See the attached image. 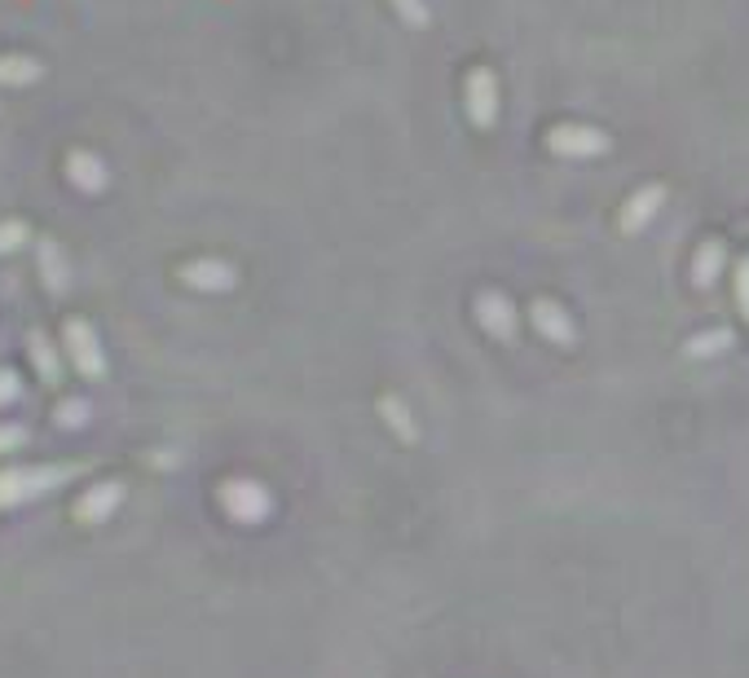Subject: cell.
Returning a JSON list of instances; mask_svg holds the SVG:
<instances>
[{
    "instance_id": "obj_4",
    "label": "cell",
    "mask_w": 749,
    "mask_h": 678,
    "mask_svg": "<svg viewBox=\"0 0 749 678\" xmlns=\"http://www.w3.org/2000/svg\"><path fill=\"white\" fill-rule=\"evenodd\" d=\"M120 506H124V485L120 480H102V485L79 489V498L71 502V520L79 529H98V525H107L120 512Z\"/></svg>"
},
{
    "instance_id": "obj_1",
    "label": "cell",
    "mask_w": 749,
    "mask_h": 678,
    "mask_svg": "<svg viewBox=\"0 0 749 678\" xmlns=\"http://www.w3.org/2000/svg\"><path fill=\"white\" fill-rule=\"evenodd\" d=\"M79 472V463H23V467H0V512H18L53 489H66Z\"/></svg>"
},
{
    "instance_id": "obj_14",
    "label": "cell",
    "mask_w": 749,
    "mask_h": 678,
    "mask_svg": "<svg viewBox=\"0 0 749 678\" xmlns=\"http://www.w3.org/2000/svg\"><path fill=\"white\" fill-rule=\"evenodd\" d=\"M727 269V247L719 238H706L697 251H692V287L697 291H710Z\"/></svg>"
},
{
    "instance_id": "obj_10",
    "label": "cell",
    "mask_w": 749,
    "mask_h": 678,
    "mask_svg": "<svg viewBox=\"0 0 749 678\" xmlns=\"http://www.w3.org/2000/svg\"><path fill=\"white\" fill-rule=\"evenodd\" d=\"M62 357H66V353L53 344L45 330H32V335H27V362H32V371H36V379H40L45 388H58V384H62V375H66V362H62Z\"/></svg>"
},
{
    "instance_id": "obj_15",
    "label": "cell",
    "mask_w": 749,
    "mask_h": 678,
    "mask_svg": "<svg viewBox=\"0 0 749 678\" xmlns=\"http://www.w3.org/2000/svg\"><path fill=\"white\" fill-rule=\"evenodd\" d=\"M89 418H93L89 397H62V401L53 405V428H62V432H79V428H89Z\"/></svg>"
},
{
    "instance_id": "obj_16",
    "label": "cell",
    "mask_w": 749,
    "mask_h": 678,
    "mask_svg": "<svg viewBox=\"0 0 749 678\" xmlns=\"http://www.w3.org/2000/svg\"><path fill=\"white\" fill-rule=\"evenodd\" d=\"M732 344H736V335H732L727 326H714V330L692 335L688 344H684V353H688V357H719V353H727Z\"/></svg>"
},
{
    "instance_id": "obj_18",
    "label": "cell",
    "mask_w": 749,
    "mask_h": 678,
    "mask_svg": "<svg viewBox=\"0 0 749 678\" xmlns=\"http://www.w3.org/2000/svg\"><path fill=\"white\" fill-rule=\"evenodd\" d=\"M379 414H384V423H388V428L405 441V445H414V441H420V428H414V423H410V410L397 401V397H379Z\"/></svg>"
},
{
    "instance_id": "obj_6",
    "label": "cell",
    "mask_w": 749,
    "mask_h": 678,
    "mask_svg": "<svg viewBox=\"0 0 749 678\" xmlns=\"http://www.w3.org/2000/svg\"><path fill=\"white\" fill-rule=\"evenodd\" d=\"M547 146L560 159H596V154L609 150V137L600 128H591V124H555L547 133Z\"/></svg>"
},
{
    "instance_id": "obj_8",
    "label": "cell",
    "mask_w": 749,
    "mask_h": 678,
    "mask_svg": "<svg viewBox=\"0 0 749 678\" xmlns=\"http://www.w3.org/2000/svg\"><path fill=\"white\" fill-rule=\"evenodd\" d=\"M529 317H534V330L547 339V344H555V349H573V344H577V326H573V317L564 313V304H555V300H534V304H529Z\"/></svg>"
},
{
    "instance_id": "obj_9",
    "label": "cell",
    "mask_w": 749,
    "mask_h": 678,
    "mask_svg": "<svg viewBox=\"0 0 749 678\" xmlns=\"http://www.w3.org/2000/svg\"><path fill=\"white\" fill-rule=\"evenodd\" d=\"M36 274L45 282L49 296H66L71 291V261L58 247V238H36Z\"/></svg>"
},
{
    "instance_id": "obj_3",
    "label": "cell",
    "mask_w": 749,
    "mask_h": 678,
    "mask_svg": "<svg viewBox=\"0 0 749 678\" xmlns=\"http://www.w3.org/2000/svg\"><path fill=\"white\" fill-rule=\"evenodd\" d=\"M216 502H221V512L234 525H261L274 512V493L261 480H252V476H229V480H221Z\"/></svg>"
},
{
    "instance_id": "obj_21",
    "label": "cell",
    "mask_w": 749,
    "mask_h": 678,
    "mask_svg": "<svg viewBox=\"0 0 749 678\" xmlns=\"http://www.w3.org/2000/svg\"><path fill=\"white\" fill-rule=\"evenodd\" d=\"M392 10L410 23V27H424L433 14H428V0H392Z\"/></svg>"
},
{
    "instance_id": "obj_5",
    "label": "cell",
    "mask_w": 749,
    "mask_h": 678,
    "mask_svg": "<svg viewBox=\"0 0 749 678\" xmlns=\"http://www.w3.org/2000/svg\"><path fill=\"white\" fill-rule=\"evenodd\" d=\"M472 313H476L480 330L494 335V339H503V344H512V339L521 335V313H516V304L503 291H480Z\"/></svg>"
},
{
    "instance_id": "obj_7",
    "label": "cell",
    "mask_w": 749,
    "mask_h": 678,
    "mask_svg": "<svg viewBox=\"0 0 749 678\" xmlns=\"http://www.w3.org/2000/svg\"><path fill=\"white\" fill-rule=\"evenodd\" d=\"M463 111H467V120L476 128H489L498 120V79H494V71L476 66L467 75V84H463Z\"/></svg>"
},
{
    "instance_id": "obj_12",
    "label": "cell",
    "mask_w": 749,
    "mask_h": 678,
    "mask_svg": "<svg viewBox=\"0 0 749 678\" xmlns=\"http://www.w3.org/2000/svg\"><path fill=\"white\" fill-rule=\"evenodd\" d=\"M182 282H186L190 291H229V287L238 282V274H234V265L203 256V261L182 265Z\"/></svg>"
},
{
    "instance_id": "obj_22",
    "label": "cell",
    "mask_w": 749,
    "mask_h": 678,
    "mask_svg": "<svg viewBox=\"0 0 749 678\" xmlns=\"http://www.w3.org/2000/svg\"><path fill=\"white\" fill-rule=\"evenodd\" d=\"M18 397H23V379H18V371L0 366V410H10Z\"/></svg>"
},
{
    "instance_id": "obj_2",
    "label": "cell",
    "mask_w": 749,
    "mask_h": 678,
    "mask_svg": "<svg viewBox=\"0 0 749 678\" xmlns=\"http://www.w3.org/2000/svg\"><path fill=\"white\" fill-rule=\"evenodd\" d=\"M62 353H66L71 371H75L79 379H89V384L107 379V371H111V366H107L102 339H98L93 322H85V317H66V326H62Z\"/></svg>"
},
{
    "instance_id": "obj_11",
    "label": "cell",
    "mask_w": 749,
    "mask_h": 678,
    "mask_svg": "<svg viewBox=\"0 0 749 678\" xmlns=\"http://www.w3.org/2000/svg\"><path fill=\"white\" fill-rule=\"evenodd\" d=\"M66 181L75 190H85V194H102L111 186V173H107V163L93 150H71L66 154Z\"/></svg>"
},
{
    "instance_id": "obj_23",
    "label": "cell",
    "mask_w": 749,
    "mask_h": 678,
    "mask_svg": "<svg viewBox=\"0 0 749 678\" xmlns=\"http://www.w3.org/2000/svg\"><path fill=\"white\" fill-rule=\"evenodd\" d=\"M732 287H736V304H740V313H745V322H749V256H740V261H736V278H732Z\"/></svg>"
},
{
    "instance_id": "obj_13",
    "label": "cell",
    "mask_w": 749,
    "mask_h": 678,
    "mask_svg": "<svg viewBox=\"0 0 749 678\" xmlns=\"http://www.w3.org/2000/svg\"><path fill=\"white\" fill-rule=\"evenodd\" d=\"M661 203H665V186H657V181H652V186H639V190L622 203V216H617L622 229H626V234H639V229L661 212Z\"/></svg>"
},
{
    "instance_id": "obj_20",
    "label": "cell",
    "mask_w": 749,
    "mask_h": 678,
    "mask_svg": "<svg viewBox=\"0 0 749 678\" xmlns=\"http://www.w3.org/2000/svg\"><path fill=\"white\" fill-rule=\"evenodd\" d=\"M32 242V225L27 221H0V256H14Z\"/></svg>"
},
{
    "instance_id": "obj_19",
    "label": "cell",
    "mask_w": 749,
    "mask_h": 678,
    "mask_svg": "<svg viewBox=\"0 0 749 678\" xmlns=\"http://www.w3.org/2000/svg\"><path fill=\"white\" fill-rule=\"evenodd\" d=\"M27 445H32V428H27V423H14V418L0 423V459L23 454Z\"/></svg>"
},
{
    "instance_id": "obj_17",
    "label": "cell",
    "mask_w": 749,
    "mask_h": 678,
    "mask_svg": "<svg viewBox=\"0 0 749 678\" xmlns=\"http://www.w3.org/2000/svg\"><path fill=\"white\" fill-rule=\"evenodd\" d=\"M40 79V62L27 58V53H0V84H10V89H18V84H32Z\"/></svg>"
}]
</instances>
